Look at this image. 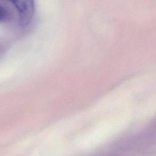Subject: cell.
<instances>
[{"label": "cell", "mask_w": 156, "mask_h": 156, "mask_svg": "<svg viewBox=\"0 0 156 156\" xmlns=\"http://www.w3.org/2000/svg\"><path fill=\"white\" fill-rule=\"evenodd\" d=\"M19 13V23L22 26H27L31 21L34 12V4L32 1L15 0L10 1Z\"/></svg>", "instance_id": "1"}, {"label": "cell", "mask_w": 156, "mask_h": 156, "mask_svg": "<svg viewBox=\"0 0 156 156\" xmlns=\"http://www.w3.org/2000/svg\"><path fill=\"white\" fill-rule=\"evenodd\" d=\"M10 18V13L6 6L0 2V22L6 21Z\"/></svg>", "instance_id": "2"}]
</instances>
